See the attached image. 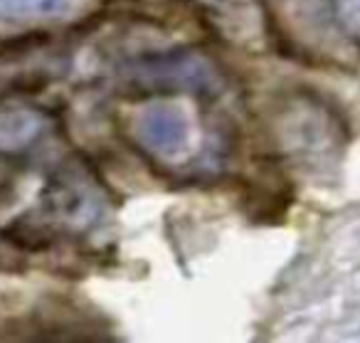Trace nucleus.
<instances>
[{
	"label": "nucleus",
	"mask_w": 360,
	"mask_h": 343,
	"mask_svg": "<svg viewBox=\"0 0 360 343\" xmlns=\"http://www.w3.org/2000/svg\"><path fill=\"white\" fill-rule=\"evenodd\" d=\"M136 139L146 151L160 158H175L191 141L186 109L175 101H150L136 116Z\"/></svg>",
	"instance_id": "obj_1"
},
{
	"label": "nucleus",
	"mask_w": 360,
	"mask_h": 343,
	"mask_svg": "<svg viewBox=\"0 0 360 343\" xmlns=\"http://www.w3.org/2000/svg\"><path fill=\"white\" fill-rule=\"evenodd\" d=\"M47 208L55 213L57 220L67 227H89L101 218V195L91 185V180L82 175H60L50 185L47 193Z\"/></svg>",
	"instance_id": "obj_2"
},
{
	"label": "nucleus",
	"mask_w": 360,
	"mask_h": 343,
	"mask_svg": "<svg viewBox=\"0 0 360 343\" xmlns=\"http://www.w3.org/2000/svg\"><path fill=\"white\" fill-rule=\"evenodd\" d=\"M67 8L70 0H0V15L6 18H45Z\"/></svg>",
	"instance_id": "obj_3"
},
{
	"label": "nucleus",
	"mask_w": 360,
	"mask_h": 343,
	"mask_svg": "<svg viewBox=\"0 0 360 343\" xmlns=\"http://www.w3.org/2000/svg\"><path fill=\"white\" fill-rule=\"evenodd\" d=\"M37 129V119L30 114H8L0 116V144H20L30 139Z\"/></svg>",
	"instance_id": "obj_4"
}]
</instances>
